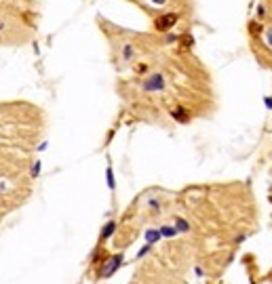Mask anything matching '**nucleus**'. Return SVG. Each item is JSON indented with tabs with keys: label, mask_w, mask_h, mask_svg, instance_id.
<instances>
[{
	"label": "nucleus",
	"mask_w": 272,
	"mask_h": 284,
	"mask_svg": "<svg viewBox=\"0 0 272 284\" xmlns=\"http://www.w3.org/2000/svg\"><path fill=\"white\" fill-rule=\"evenodd\" d=\"M268 42H270V45H272V30L268 32Z\"/></svg>",
	"instance_id": "5"
},
{
	"label": "nucleus",
	"mask_w": 272,
	"mask_h": 284,
	"mask_svg": "<svg viewBox=\"0 0 272 284\" xmlns=\"http://www.w3.org/2000/svg\"><path fill=\"white\" fill-rule=\"evenodd\" d=\"M159 236H161L159 232H148V240H154V238H156V240H159Z\"/></svg>",
	"instance_id": "4"
},
{
	"label": "nucleus",
	"mask_w": 272,
	"mask_h": 284,
	"mask_svg": "<svg viewBox=\"0 0 272 284\" xmlns=\"http://www.w3.org/2000/svg\"><path fill=\"white\" fill-rule=\"evenodd\" d=\"M112 232H114V223H108V227L104 230V238H108V236H110Z\"/></svg>",
	"instance_id": "3"
},
{
	"label": "nucleus",
	"mask_w": 272,
	"mask_h": 284,
	"mask_svg": "<svg viewBox=\"0 0 272 284\" xmlns=\"http://www.w3.org/2000/svg\"><path fill=\"white\" fill-rule=\"evenodd\" d=\"M163 84H165L163 76H161V74H154V76L144 84V89H146V91H161V89H163Z\"/></svg>",
	"instance_id": "1"
},
{
	"label": "nucleus",
	"mask_w": 272,
	"mask_h": 284,
	"mask_svg": "<svg viewBox=\"0 0 272 284\" xmlns=\"http://www.w3.org/2000/svg\"><path fill=\"white\" fill-rule=\"evenodd\" d=\"M175 19H177L175 15H165V17H161L159 21H156V27H159V30H169V27L175 23Z\"/></svg>",
	"instance_id": "2"
}]
</instances>
